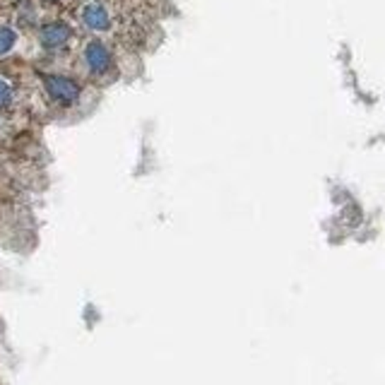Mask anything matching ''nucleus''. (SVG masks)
<instances>
[{
  "label": "nucleus",
  "mask_w": 385,
  "mask_h": 385,
  "mask_svg": "<svg viewBox=\"0 0 385 385\" xmlns=\"http://www.w3.org/2000/svg\"><path fill=\"white\" fill-rule=\"evenodd\" d=\"M46 92L53 97L58 104H75L79 99V84L63 75H46L44 77Z\"/></svg>",
  "instance_id": "obj_1"
},
{
  "label": "nucleus",
  "mask_w": 385,
  "mask_h": 385,
  "mask_svg": "<svg viewBox=\"0 0 385 385\" xmlns=\"http://www.w3.org/2000/svg\"><path fill=\"white\" fill-rule=\"evenodd\" d=\"M70 27L65 25V22H51V25H44L41 27V32H39V39H41V46L44 49H60V46H65L68 44V39H70Z\"/></svg>",
  "instance_id": "obj_2"
},
{
  "label": "nucleus",
  "mask_w": 385,
  "mask_h": 385,
  "mask_svg": "<svg viewBox=\"0 0 385 385\" xmlns=\"http://www.w3.org/2000/svg\"><path fill=\"white\" fill-rule=\"evenodd\" d=\"M84 60H87L92 73L101 75V73H106L111 65V51L106 49L101 41H89L87 49H84Z\"/></svg>",
  "instance_id": "obj_3"
},
{
  "label": "nucleus",
  "mask_w": 385,
  "mask_h": 385,
  "mask_svg": "<svg viewBox=\"0 0 385 385\" xmlns=\"http://www.w3.org/2000/svg\"><path fill=\"white\" fill-rule=\"evenodd\" d=\"M82 22L94 32H104L111 25V15L101 3H87L82 8Z\"/></svg>",
  "instance_id": "obj_4"
},
{
  "label": "nucleus",
  "mask_w": 385,
  "mask_h": 385,
  "mask_svg": "<svg viewBox=\"0 0 385 385\" xmlns=\"http://www.w3.org/2000/svg\"><path fill=\"white\" fill-rule=\"evenodd\" d=\"M15 41H17L15 29H10V27H0V55L10 53Z\"/></svg>",
  "instance_id": "obj_5"
},
{
  "label": "nucleus",
  "mask_w": 385,
  "mask_h": 385,
  "mask_svg": "<svg viewBox=\"0 0 385 385\" xmlns=\"http://www.w3.org/2000/svg\"><path fill=\"white\" fill-rule=\"evenodd\" d=\"M12 87L5 82V79H0V109H8V106L12 104Z\"/></svg>",
  "instance_id": "obj_6"
}]
</instances>
